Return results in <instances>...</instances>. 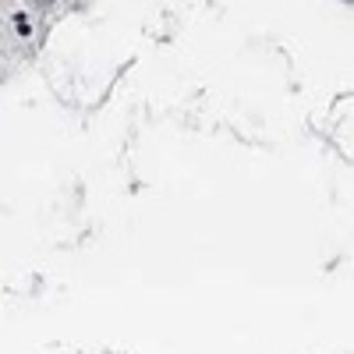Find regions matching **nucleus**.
Segmentation results:
<instances>
[{"label":"nucleus","mask_w":354,"mask_h":354,"mask_svg":"<svg viewBox=\"0 0 354 354\" xmlns=\"http://www.w3.org/2000/svg\"><path fill=\"white\" fill-rule=\"evenodd\" d=\"M39 4H50V0H39Z\"/></svg>","instance_id":"1"}]
</instances>
